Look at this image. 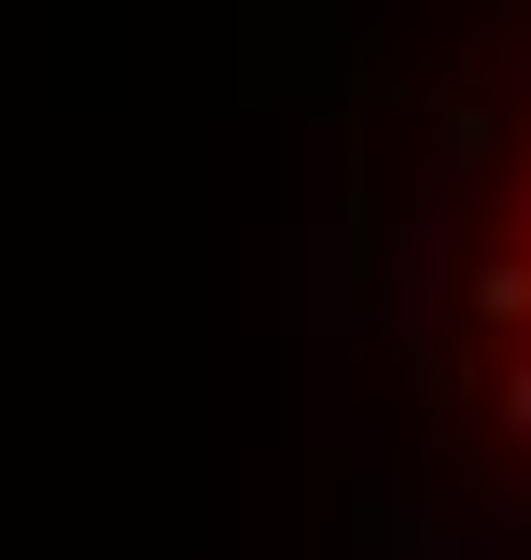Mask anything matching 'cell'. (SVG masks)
Masks as SVG:
<instances>
[{
  "mask_svg": "<svg viewBox=\"0 0 531 560\" xmlns=\"http://www.w3.org/2000/svg\"><path fill=\"white\" fill-rule=\"evenodd\" d=\"M448 407H462L475 463L531 504V113H518V154L489 183V224L462 253V350H448Z\"/></svg>",
  "mask_w": 531,
  "mask_h": 560,
  "instance_id": "obj_1",
  "label": "cell"
}]
</instances>
